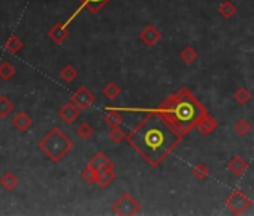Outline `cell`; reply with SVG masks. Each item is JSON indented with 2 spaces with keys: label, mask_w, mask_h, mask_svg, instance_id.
<instances>
[{
  "label": "cell",
  "mask_w": 254,
  "mask_h": 216,
  "mask_svg": "<svg viewBox=\"0 0 254 216\" xmlns=\"http://www.w3.org/2000/svg\"><path fill=\"white\" fill-rule=\"evenodd\" d=\"M183 138L162 114L150 111L126 140L150 167L156 168L181 144Z\"/></svg>",
  "instance_id": "cell-1"
},
{
  "label": "cell",
  "mask_w": 254,
  "mask_h": 216,
  "mask_svg": "<svg viewBox=\"0 0 254 216\" xmlns=\"http://www.w3.org/2000/svg\"><path fill=\"white\" fill-rule=\"evenodd\" d=\"M156 111L162 114L178 134L186 137L193 128H196L199 119L208 113V108L187 87H181L169 95Z\"/></svg>",
  "instance_id": "cell-2"
},
{
  "label": "cell",
  "mask_w": 254,
  "mask_h": 216,
  "mask_svg": "<svg viewBox=\"0 0 254 216\" xmlns=\"http://www.w3.org/2000/svg\"><path fill=\"white\" fill-rule=\"evenodd\" d=\"M39 149L53 162H60L73 149V141L60 128L56 126L39 141Z\"/></svg>",
  "instance_id": "cell-3"
},
{
  "label": "cell",
  "mask_w": 254,
  "mask_h": 216,
  "mask_svg": "<svg viewBox=\"0 0 254 216\" xmlns=\"http://www.w3.org/2000/svg\"><path fill=\"white\" fill-rule=\"evenodd\" d=\"M112 212L120 216H135L141 212V203L129 192H124L112 204Z\"/></svg>",
  "instance_id": "cell-4"
},
{
  "label": "cell",
  "mask_w": 254,
  "mask_h": 216,
  "mask_svg": "<svg viewBox=\"0 0 254 216\" xmlns=\"http://www.w3.org/2000/svg\"><path fill=\"white\" fill-rule=\"evenodd\" d=\"M251 206H253L251 198L242 189H235L226 200V207L233 215H244L247 210H250Z\"/></svg>",
  "instance_id": "cell-5"
},
{
  "label": "cell",
  "mask_w": 254,
  "mask_h": 216,
  "mask_svg": "<svg viewBox=\"0 0 254 216\" xmlns=\"http://www.w3.org/2000/svg\"><path fill=\"white\" fill-rule=\"evenodd\" d=\"M73 104H76L79 108H81V111L82 110H87V108L91 107V104L94 102V95L84 86H81L73 95H72V99H70Z\"/></svg>",
  "instance_id": "cell-6"
},
{
  "label": "cell",
  "mask_w": 254,
  "mask_h": 216,
  "mask_svg": "<svg viewBox=\"0 0 254 216\" xmlns=\"http://www.w3.org/2000/svg\"><path fill=\"white\" fill-rule=\"evenodd\" d=\"M139 38H141V41H142L147 47L153 48V47H156V45L159 44V41L162 39V32H160L156 26L148 24V26H145V27L141 30Z\"/></svg>",
  "instance_id": "cell-7"
},
{
  "label": "cell",
  "mask_w": 254,
  "mask_h": 216,
  "mask_svg": "<svg viewBox=\"0 0 254 216\" xmlns=\"http://www.w3.org/2000/svg\"><path fill=\"white\" fill-rule=\"evenodd\" d=\"M79 114H81V108L76 104H73L72 101L66 102L59 110V116L64 123H73L79 117Z\"/></svg>",
  "instance_id": "cell-8"
},
{
  "label": "cell",
  "mask_w": 254,
  "mask_h": 216,
  "mask_svg": "<svg viewBox=\"0 0 254 216\" xmlns=\"http://www.w3.org/2000/svg\"><path fill=\"white\" fill-rule=\"evenodd\" d=\"M217 126H218V122L215 120V117H212L209 113H206L205 116H202L199 119V122L196 125V129L200 132V135L208 137V135H211L217 129Z\"/></svg>",
  "instance_id": "cell-9"
},
{
  "label": "cell",
  "mask_w": 254,
  "mask_h": 216,
  "mask_svg": "<svg viewBox=\"0 0 254 216\" xmlns=\"http://www.w3.org/2000/svg\"><path fill=\"white\" fill-rule=\"evenodd\" d=\"M48 36L51 38V41H54L56 44L62 45V44L69 38L67 24H62V23L54 24V26L48 30Z\"/></svg>",
  "instance_id": "cell-10"
},
{
  "label": "cell",
  "mask_w": 254,
  "mask_h": 216,
  "mask_svg": "<svg viewBox=\"0 0 254 216\" xmlns=\"http://www.w3.org/2000/svg\"><path fill=\"white\" fill-rule=\"evenodd\" d=\"M227 168L230 170V173H232L233 176L241 177V176H244V174L247 173V170H248V162H247L242 156L235 155V156L227 162Z\"/></svg>",
  "instance_id": "cell-11"
},
{
  "label": "cell",
  "mask_w": 254,
  "mask_h": 216,
  "mask_svg": "<svg viewBox=\"0 0 254 216\" xmlns=\"http://www.w3.org/2000/svg\"><path fill=\"white\" fill-rule=\"evenodd\" d=\"M87 167L90 168H94V170H99V168H103V167H109V168H115V164L114 161L103 152H97L88 162H87Z\"/></svg>",
  "instance_id": "cell-12"
},
{
  "label": "cell",
  "mask_w": 254,
  "mask_h": 216,
  "mask_svg": "<svg viewBox=\"0 0 254 216\" xmlns=\"http://www.w3.org/2000/svg\"><path fill=\"white\" fill-rule=\"evenodd\" d=\"M115 173H114V168H109V167H103V168H99L97 170V186L105 189L108 188L112 182H115Z\"/></svg>",
  "instance_id": "cell-13"
},
{
  "label": "cell",
  "mask_w": 254,
  "mask_h": 216,
  "mask_svg": "<svg viewBox=\"0 0 254 216\" xmlns=\"http://www.w3.org/2000/svg\"><path fill=\"white\" fill-rule=\"evenodd\" d=\"M32 117L27 114V113H24V111H20V113H17L14 117H12V125L20 131V132H24V131H27L30 126H32Z\"/></svg>",
  "instance_id": "cell-14"
},
{
  "label": "cell",
  "mask_w": 254,
  "mask_h": 216,
  "mask_svg": "<svg viewBox=\"0 0 254 216\" xmlns=\"http://www.w3.org/2000/svg\"><path fill=\"white\" fill-rule=\"evenodd\" d=\"M236 6L233 2H230V0H223V2L218 5L217 8V12L224 18V20H230L235 14H236Z\"/></svg>",
  "instance_id": "cell-15"
},
{
  "label": "cell",
  "mask_w": 254,
  "mask_h": 216,
  "mask_svg": "<svg viewBox=\"0 0 254 216\" xmlns=\"http://www.w3.org/2000/svg\"><path fill=\"white\" fill-rule=\"evenodd\" d=\"M79 2H81L82 8L88 9L91 14H97L102 11V8L105 5H108L111 2V0H79Z\"/></svg>",
  "instance_id": "cell-16"
},
{
  "label": "cell",
  "mask_w": 254,
  "mask_h": 216,
  "mask_svg": "<svg viewBox=\"0 0 254 216\" xmlns=\"http://www.w3.org/2000/svg\"><path fill=\"white\" fill-rule=\"evenodd\" d=\"M18 177L12 173V171H6L2 177H0V185H2L3 189L6 191H14L18 185Z\"/></svg>",
  "instance_id": "cell-17"
},
{
  "label": "cell",
  "mask_w": 254,
  "mask_h": 216,
  "mask_svg": "<svg viewBox=\"0 0 254 216\" xmlns=\"http://www.w3.org/2000/svg\"><path fill=\"white\" fill-rule=\"evenodd\" d=\"M180 59H181L186 65H191V63H194V62L199 59V53H197V50L193 48L191 45H187V47H184V48L181 50Z\"/></svg>",
  "instance_id": "cell-18"
},
{
  "label": "cell",
  "mask_w": 254,
  "mask_h": 216,
  "mask_svg": "<svg viewBox=\"0 0 254 216\" xmlns=\"http://www.w3.org/2000/svg\"><path fill=\"white\" fill-rule=\"evenodd\" d=\"M106 110H111L105 114V123L109 126V128H114V126H120L121 122H123V116L121 113L115 111V108H106Z\"/></svg>",
  "instance_id": "cell-19"
},
{
  "label": "cell",
  "mask_w": 254,
  "mask_h": 216,
  "mask_svg": "<svg viewBox=\"0 0 254 216\" xmlns=\"http://www.w3.org/2000/svg\"><path fill=\"white\" fill-rule=\"evenodd\" d=\"M12 111L14 104L6 96H0V119H6Z\"/></svg>",
  "instance_id": "cell-20"
},
{
  "label": "cell",
  "mask_w": 254,
  "mask_h": 216,
  "mask_svg": "<svg viewBox=\"0 0 254 216\" xmlns=\"http://www.w3.org/2000/svg\"><path fill=\"white\" fill-rule=\"evenodd\" d=\"M102 93H103V96H105L106 99L115 101V99L121 95V89H120L115 83H108V84L103 87Z\"/></svg>",
  "instance_id": "cell-21"
},
{
  "label": "cell",
  "mask_w": 254,
  "mask_h": 216,
  "mask_svg": "<svg viewBox=\"0 0 254 216\" xmlns=\"http://www.w3.org/2000/svg\"><path fill=\"white\" fill-rule=\"evenodd\" d=\"M233 99L239 104V105H245L251 101V93L247 87H239L235 95H233Z\"/></svg>",
  "instance_id": "cell-22"
},
{
  "label": "cell",
  "mask_w": 254,
  "mask_h": 216,
  "mask_svg": "<svg viewBox=\"0 0 254 216\" xmlns=\"http://www.w3.org/2000/svg\"><path fill=\"white\" fill-rule=\"evenodd\" d=\"M233 129L235 132L239 135V137H247L251 131V125L247 119H239L235 125H233Z\"/></svg>",
  "instance_id": "cell-23"
},
{
  "label": "cell",
  "mask_w": 254,
  "mask_h": 216,
  "mask_svg": "<svg viewBox=\"0 0 254 216\" xmlns=\"http://www.w3.org/2000/svg\"><path fill=\"white\" fill-rule=\"evenodd\" d=\"M14 75H15V68L9 62H2V63H0V78H2L3 81H8Z\"/></svg>",
  "instance_id": "cell-24"
},
{
  "label": "cell",
  "mask_w": 254,
  "mask_h": 216,
  "mask_svg": "<svg viewBox=\"0 0 254 216\" xmlns=\"http://www.w3.org/2000/svg\"><path fill=\"white\" fill-rule=\"evenodd\" d=\"M191 174H193L197 180H205V179L209 176V168H208V165H205L203 162H197V164L193 167Z\"/></svg>",
  "instance_id": "cell-25"
},
{
  "label": "cell",
  "mask_w": 254,
  "mask_h": 216,
  "mask_svg": "<svg viewBox=\"0 0 254 216\" xmlns=\"http://www.w3.org/2000/svg\"><path fill=\"white\" fill-rule=\"evenodd\" d=\"M5 47H6V50H8L9 53L15 54V53H18V51L23 48V41H21L17 35H12V36L6 41Z\"/></svg>",
  "instance_id": "cell-26"
},
{
  "label": "cell",
  "mask_w": 254,
  "mask_h": 216,
  "mask_svg": "<svg viewBox=\"0 0 254 216\" xmlns=\"http://www.w3.org/2000/svg\"><path fill=\"white\" fill-rule=\"evenodd\" d=\"M60 77H62V80H64L66 83H72V81L78 77V71H76V68H73L72 65H66V66L60 71Z\"/></svg>",
  "instance_id": "cell-27"
},
{
  "label": "cell",
  "mask_w": 254,
  "mask_h": 216,
  "mask_svg": "<svg viewBox=\"0 0 254 216\" xmlns=\"http://www.w3.org/2000/svg\"><path fill=\"white\" fill-rule=\"evenodd\" d=\"M108 137H109V140H111L112 143L118 144V143H121L123 140H126V138H127V134H126L120 126H114V128H111V129H109Z\"/></svg>",
  "instance_id": "cell-28"
},
{
  "label": "cell",
  "mask_w": 254,
  "mask_h": 216,
  "mask_svg": "<svg viewBox=\"0 0 254 216\" xmlns=\"http://www.w3.org/2000/svg\"><path fill=\"white\" fill-rule=\"evenodd\" d=\"M76 134H78L79 138L88 140V138H91V135L94 134V129H93V126H91L90 123H81V125L76 128Z\"/></svg>",
  "instance_id": "cell-29"
},
{
  "label": "cell",
  "mask_w": 254,
  "mask_h": 216,
  "mask_svg": "<svg viewBox=\"0 0 254 216\" xmlns=\"http://www.w3.org/2000/svg\"><path fill=\"white\" fill-rule=\"evenodd\" d=\"M81 177H82V180H84L85 183L93 185V183L97 182V170L90 168V167H85V168L82 170V173H81Z\"/></svg>",
  "instance_id": "cell-30"
}]
</instances>
